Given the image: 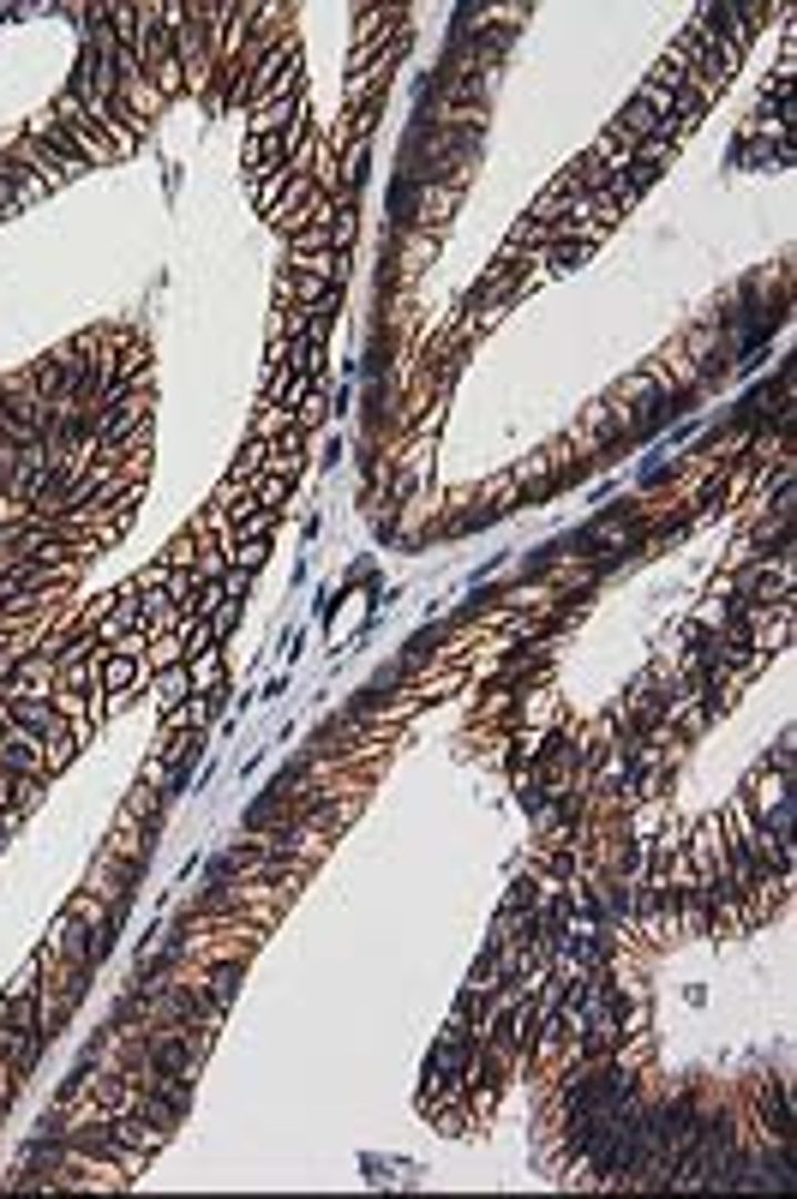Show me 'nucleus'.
<instances>
[{"label": "nucleus", "instance_id": "4", "mask_svg": "<svg viewBox=\"0 0 797 1199\" xmlns=\"http://www.w3.org/2000/svg\"><path fill=\"white\" fill-rule=\"evenodd\" d=\"M186 672H192V695L223 690V648H204V654H192V660H186Z\"/></svg>", "mask_w": 797, "mask_h": 1199}, {"label": "nucleus", "instance_id": "6", "mask_svg": "<svg viewBox=\"0 0 797 1199\" xmlns=\"http://www.w3.org/2000/svg\"><path fill=\"white\" fill-rule=\"evenodd\" d=\"M294 492V480H283V474H258V486H253V505L258 510H283V498Z\"/></svg>", "mask_w": 797, "mask_h": 1199}, {"label": "nucleus", "instance_id": "7", "mask_svg": "<svg viewBox=\"0 0 797 1199\" xmlns=\"http://www.w3.org/2000/svg\"><path fill=\"white\" fill-rule=\"evenodd\" d=\"M270 558V540H228V565L234 570H258Z\"/></svg>", "mask_w": 797, "mask_h": 1199}, {"label": "nucleus", "instance_id": "3", "mask_svg": "<svg viewBox=\"0 0 797 1199\" xmlns=\"http://www.w3.org/2000/svg\"><path fill=\"white\" fill-rule=\"evenodd\" d=\"M144 690H151L156 708L168 714V708H181L186 695H192V672H186V665H162V672H151V684H144Z\"/></svg>", "mask_w": 797, "mask_h": 1199}, {"label": "nucleus", "instance_id": "8", "mask_svg": "<svg viewBox=\"0 0 797 1199\" xmlns=\"http://www.w3.org/2000/svg\"><path fill=\"white\" fill-rule=\"evenodd\" d=\"M234 624H241V600H223V606L211 612V630H216V642H228V630H234Z\"/></svg>", "mask_w": 797, "mask_h": 1199}, {"label": "nucleus", "instance_id": "11", "mask_svg": "<svg viewBox=\"0 0 797 1199\" xmlns=\"http://www.w3.org/2000/svg\"><path fill=\"white\" fill-rule=\"evenodd\" d=\"M19 827H24V816H19V810H0V852H7V840L19 834Z\"/></svg>", "mask_w": 797, "mask_h": 1199}, {"label": "nucleus", "instance_id": "5", "mask_svg": "<svg viewBox=\"0 0 797 1199\" xmlns=\"http://www.w3.org/2000/svg\"><path fill=\"white\" fill-rule=\"evenodd\" d=\"M54 684H61V690H102V648H96V654H84V660H72V665H61Z\"/></svg>", "mask_w": 797, "mask_h": 1199}, {"label": "nucleus", "instance_id": "2", "mask_svg": "<svg viewBox=\"0 0 797 1199\" xmlns=\"http://www.w3.org/2000/svg\"><path fill=\"white\" fill-rule=\"evenodd\" d=\"M24 139H31L37 151H49L54 162H61V169H67V181H72V174H84V169H91V162H84V151H79V139H72V132H67L61 121H54V114H37V121L24 126Z\"/></svg>", "mask_w": 797, "mask_h": 1199}, {"label": "nucleus", "instance_id": "10", "mask_svg": "<svg viewBox=\"0 0 797 1199\" xmlns=\"http://www.w3.org/2000/svg\"><path fill=\"white\" fill-rule=\"evenodd\" d=\"M791 762H797V750H791V726L779 732V744H774V768L779 774H791Z\"/></svg>", "mask_w": 797, "mask_h": 1199}, {"label": "nucleus", "instance_id": "1", "mask_svg": "<svg viewBox=\"0 0 797 1199\" xmlns=\"http://www.w3.org/2000/svg\"><path fill=\"white\" fill-rule=\"evenodd\" d=\"M144 684H151V665L144 654H121V648H102V690H109V708L132 702Z\"/></svg>", "mask_w": 797, "mask_h": 1199}, {"label": "nucleus", "instance_id": "9", "mask_svg": "<svg viewBox=\"0 0 797 1199\" xmlns=\"http://www.w3.org/2000/svg\"><path fill=\"white\" fill-rule=\"evenodd\" d=\"M216 588H223V600H246V588H253V570H234V565H228Z\"/></svg>", "mask_w": 797, "mask_h": 1199}]
</instances>
